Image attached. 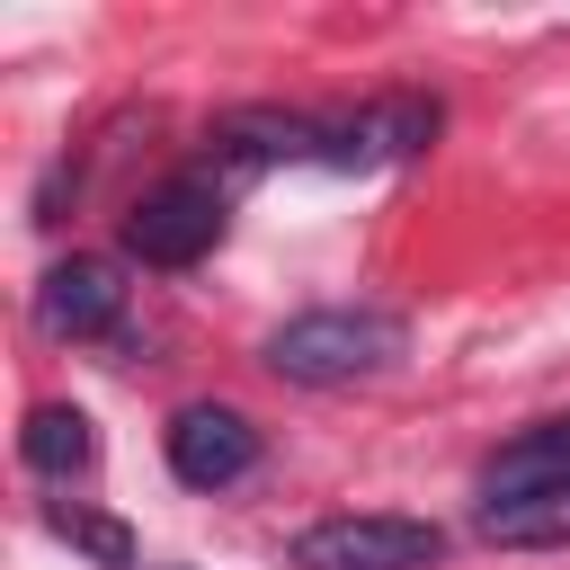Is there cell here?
<instances>
[{"instance_id":"8fae6325","label":"cell","mask_w":570,"mask_h":570,"mask_svg":"<svg viewBox=\"0 0 570 570\" xmlns=\"http://www.w3.org/2000/svg\"><path fill=\"white\" fill-rule=\"evenodd\" d=\"M45 525H53L71 552H89V561H107V570H134V534H125L116 517H89V508L53 499V508H45Z\"/></svg>"},{"instance_id":"6da1fadb","label":"cell","mask_w":570,"mask_h":570,"mask_svg":"<svg viewBox=\"0 0 570 570\" xmlns=\"http://www.w3.org/2000/svg\"><path fill=\"white\" fill-rule=\"evenodd\" d=\"M410 347V330L374 303H321V312H294L285 330H267V374L285 383H312V392H338V383H374L392 374Z\"/></svg>"},{"instance_id":"30bf717a","label":"cell","mask_w":570,"mask_h":570,"mask_svg":"<svg viewBox=\"0 0 570 570\" xmlns=\"http://www.w3.org/2000/svg\"><path fill=\"white\" fill-rule=\"evenodd\" d=\"M472 525H481V543L552 552V543H570V490H552V499H499V508H472Z\"/></svg>"},{"instance_id":"ba28073f","label":"cell","mask_w":570,"mask_h":570,"mask_svg":"<svg viewBox=\"0 0 570 570\" xmlns=\"http://www.w3.org/2000/svg\"><path fill=\"white\" fill-rule=\"evenodd\" d=\"M214 151L232 169H267V160H321V116L303 107H232L214 125Z\"/></svg>"},{"instance_id":"9c48e42d","label":"cell","mask_w":570,"mask_h":570,"mask_svg":"<svg viewBox=\"0 0 570 570\" xmlns=\"http://www.w3.org/2000/svg\"><path fill=\"white\" fill-rule=\"evenodd\" d=\"M18 454H27V472L71 481V472L98 463V428H89V410H71V401H36L27 428H18Z\"/></svg>"},{"instance_id":"3957f363","label":"cell","mask_w":570,"mask_h":570,"mask_svg":"<svg viewBox=\"0 0 570 570\" xmlns=\"http://www.w3.org/2000/svg\"><path fill=\"white\" fill-rule=\"evenodd\" d=\"M285 561L294 570H428V561H445V525L392 517V508H356V517L303 525Z\"/></svg>"},{"instance_id":"7a4b0ae2","label":"cell","mask_w":570,"mask_h":570,"mask_svg":"<svg viewBox=\"0 0 570 570\" xmlns=\"http://www.w3.org/2000/svg\"><path fill=\"white\" fill-rule=\"evenodd\" d=\"M223 232H232V196L205 169H178V178L142 187L134 214H125V249L142 267H196V258H214Z\"/></svg>"},{"instance_id":"8992f818","label":"cell","mask_w":570,"mask_h":570,"mask_svg":"<svg viewBox=\"0 0 570 570\" xmlns=\"http://www.w3.org/2000/svg\"><path fill=\"white\" fill-rule=\"evenodd\" d=\"M36 321L45 338H107L125 321V285L107 258H53L45 285H36Z\"/></svg>"},{"instance_id":"277c9868","label":"cell","mask_w":570,"mask_h":570,"mask_svg":"<svg viewBox=\"0 0 570 570\" xmlns=\"http://www.w3.org/2000/svg\"><path fill=\"white\" fill-rule=\"evenodd\" d=\"M445 107L401 89V98H365V107H330L321 116V160L312 169H392V160H419L436 142Z\"/></svg>"},{"instance_id":"5b68a950","label":"cell","mask_w":570,"mask_h":570,"mask_svg":"<svg viewBox=\"0 0 570 570\" xmlns=\"http://www.w3.org/2000/svg\"><path fill=\"white\" fill-rule=\"evenodd\" d=\"M160 454L187 490H232L258 472V428L232 410V401H187L169 428H160Z\"/></svg>"},{"instance_id":"52a82bcc","label":"cell","mask_w":570,"mask_h":570,"mask_svg":"<svg viewBox=\"0 0 570 570\" xmlns=\"http://www.w3.org/2000/svg\"><path fill=\"white\" fill-rule=\"evenodd\" d=\"M552 490H570V419H534V428H517L481 463V508H499V499H552Z\"/></svg>"}]
</instances>
